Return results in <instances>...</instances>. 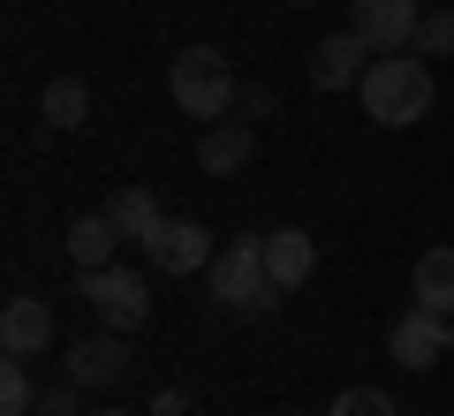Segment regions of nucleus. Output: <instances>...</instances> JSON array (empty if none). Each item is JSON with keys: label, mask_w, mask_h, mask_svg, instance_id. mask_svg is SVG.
Returning <instances> with one entry per match:
<instances>
[{"label": "nucleus", "mask_w": 454, "mask_h": 416, "mask_svg": "<svg viewBox=\"0 0 454 416\" xmlns=\"http://www.w3.org/2000/svg\"><path fill=\"white\" fill-rule=\"evenodd\" d=\"M38 122L46 129H83L91 122V83L83 76H53L46 91H38Z\"/></svg>", "instance_id": "ddd939ff"}, {"label": "nucleus", "mask_w": 454, "mask_h": 416, "mask_svg": "<svg viewBox=\"0 0 454 416\" xmlns=\"http://www.w3.org/2000/svg\"><path fill=\"white\" fill-rule=\"evenodd\" d=\"M182 409H190V401H182L175 386H160V401H152V416H182Z\"/></svg>", "instance_id": "412c9836"}, {"label": "nucleus", "mask_w": 454, "mask_h": 416, "mask_svg": "<svg viewBox=\"0 0 454 416\" xmlns=\"http://www.w3.org/2000/svg\"><path fill=\"white\" fill-rule=\"evenodd\" d=\"M417 0H348V31L372 53H417Z\"/></svg>", "instance_id": "423d86ee"}, {"label": "nucleus", "mask_w": 454, "mask_h": 416, "mask_svg": "<svg viewBox=\"0 0 454 416\" xmlns=\"http://www.w3.org/2000/svg\"><path fill=\"white\" fill-rule=\"evenodd\" d=\"M250 152H258L250 122H212V129H205V145H197V167H205V175H243Z\"/></svg>", "instance_id": "9b49d317"}, {"label": "nucleus", "mask_w": 454, "mask_h": 416, "mask_svg": "<svg viewBox=\"0 0 454 416\" xmlns=\"http://www.w3.org/2000/svg\"><path fill=\"white\" fill-rule=\"evenodd\" d=\"M76 288H83V303L98 310V326H106V334H137V326L152 318V288H145V272L98 265V272H76Z\"/></svg>", "instance_id": "20e7f679"}, {"label": "nucleus", "mask_w": 454, "mask_h": 416, "mask_svg": "<svg viewBox=\"0 0 454 416\" xmlns=\"http://www.w3.org/2000/svg\"><path fill=\"white\" fill-rule=\"evenodd\" d=\"M417 53H424V61H439V53H454V8H432V16L417 23Z\"/></svg>", "instance_id": "6ab92c4d"}, {"label": "nucleus", "mask_w": 454, "mask_h": 416, "mask_svg": "<svg viewBox=\"0 0 454 416\" xmlns=\"http://www.w3.org/2000/svg\"><path fill=\"white\" fill-rule=\"evenodd\" d=\"M167 98H175L190 122H220L227 106H235V68H227V53H212V46H182L175 61H167Z\"/></svg>", "instance_id": "7ed1b4c3"}, {"label": "nucleus", "mask_w": 454, "mask_h": 416, "mask_svg": "<svg viewBox=\"0 0 454 416\" xmlns=\"http://www.w3.org/2000/svg\"><path fill=\"white\" fill-rule=\"evenodd\" d=\"M265 272H273L280 288H303L310 272H318V242H310L303 227H280V235H265Z\"/></svg>", "instance_id": "f8f14e48"}, {"label": "nucleus", "mask_w": 454, "mask_h": 416, "mask_svg": "<svg viewBox=\"0 0 454 416\" xmlns=\"http://www.w3.org/2000/svg\"><path fill=\"white\" fill-rule=\"evenodd\" d=\"M280 416H303V409H280Z\"/></svg>", "instance_id": "b1692460"}, {"label": "nucleus", "mask_w": 454, "mask_h": 416, "mask_svg": "<svg viewBox=\"0 0 454 416\" xmlns=\"http://www.w3.org/2000/svg\"><path fill=\"white\" fill-rule=\"evenodd\" d=\"M145 257H152V272L175 280V272H205L220 250H212V235H205L197 220H160V227L145 235Z\"/></svg>", "instance_id": "0eeeda50"}, {"label": "nucleus", "mask_w": 454, "mask_h": 416, "mask_svg": "<svg viewBox=\"0 0 454 416\" xmlns=\"http://www.w3.org/2000/svg\"><path fill=\"white\" fill-rule=\"evenodd\" d=\"M325 416H394V394L387 386H340Z\"/></svg>", "instance_id": "f3484780"}, {"label": "nucleus", "mask_w": 454, "mask_h": 416, "mask_svg": "<svg viewBox=\"0 0 454 416\" xmlns=\"http://www.w3.org/2000/svg\"><path fill=\"white\" fill-rule=\"evenodd\" d=\"M0 349L8 356L53 349V303L46 295H8V303H0Z\"/></svg>", "instance_id": "6e6552de"}, {"label": "nucleus", "mask_w": 454, "mask_h": 416, "mask_svg": "<svg viewBox=\"0 0 454 416\" xmlns=\"http://www.w3.org/2000/svg\"><path fill=\"white\" fill-rule=\"evenodd\" d=\"M288 8H310V0H288Z\"/></svg>", "instance_id": "5701e85b"}, {"label": "nucleus", "mask_w": 454, "mask_h": 416, "mask_svg": "<svg viewBox=\"0 0 454 416\" xmlns=\"http://www.w3.org/2000/svg\"><path fill=\"white\" fill-rule=\"evenodd\" d=\"M364 61H372V46H364L356 31H333L310 53V83H318V91H348V83H364Z\"/></svg>", "instance_id": "1a4fd4ad"}, {"label": "nucleus", "mask_w": 454, "mask_h": 416, "mask_svg": "<svg viewBox=\"0 0 454 416\" xmlns=\"http://www.w3.org/2000/svg\"><path fill=\"white\" fill-rule=\"evenodd\" d=\"M364 114H372L379 129H409L432 114V68H424V53H379L372 68H364L356 83Z\"/></svg>", "instance_id": "f257e3e1"}, {"label": "nucleus", "mask_w": 454, "mask_h": 416, "mask_svg": "<svg viewBox=\"0 0 454 416\" xmlns=\"http://www.w3.org/2000/svg\"><path fill=\"white\" fill-rule=\"evenodd\" d=\"M106 220L121 227V242H145L152 227L167 220V212H160V197H152L145 182H129V190H114V197H106Z\"/></svg>", "instance_id": "2eb2a0df"}, {"label": "nucleus", "mask_w": 454, "mask_h": 416, "mask_svg": "<svg viewBox=\"0 0 454 416\" xmlns=\"http://www.w3.org/2000/svg\"><path fill=\"white\" fill-rule=\"evenodd\" d=\"M38 409V394H31V379H23V356H8L0 364V416H31Z\"/></svg>", "instance_id": "a211bd4d"}, {"label": "nucleus", "mask_w": 454, "mask_h": 416, "mask_svg": "<svg viewBox=\"0 0 454 416\" xmlns=\"http://www.w3.org/2000/svg\"><path fill=\"white\" fill-rule=\"evenodd\" d=\"M114 242H121V227H114L106 212H83V220L68 227V257H76V272H98V265H114Z\"/></svg>", "instance_id": "dca6fc26"}, {"label": "nucleus", "mask_w": 454, "mask_h": 416, "mask_svg": "<svg viewBox=\"0 0 454 416\" xmlns=\"http://www.w3.org/2000/svg\"><path fill=\"white\" fill-rule=\"evenodd\" d=\"M387 356H394L402 371H432V364H447V356H454V318H439V310L409 303L402 318H394V334H387Z\"/></svg>", "instance_id": "39448f33"}, {"label": "nucleus", "mask_w": 454, "mask_h": 416, "mask_svg": "<svg viewBox=\"0 0 454 416\" xmlns=\"http://www.w3.org/2000/svg\"><path fill=\"white\" fill-rule=\"evenodd\" d=\"M76 394H83V386H76V379H68V386H53V394H46V401H38V416H76Z\"/></svg>", "instance_id": "aec40b11"}, {"label": "nucleus", "mask_w": 454, "mask_h": 416, "mask_svg": "<svg viewBox=\"0 0 454 416\" xmlns=\"http://www.w3.org/2000/svg\"><path fill=\"white\" fill-rule=\"evenodd\" d=\"M68 379H76V386H121V379H129V341H121V334L76 341V349H68Z\"/></svg>", "instance_id": "9d476101"}, {"label": "nucleus", "mask_w": 454, "mask_h": 416, "mask_svg": "<svg viewBox=\"0 0 454 416\" xmlns=\"http://www.w3.org/2000/svg\"><path fill=\"white\" fill-rule=\"evenodd\" d=\"M91 416H137V409H91Z\"/></svg>", "instance_id": "4be33fe9"}, {"label": "nucleus", "mask_w": 454, "mask_h": 416, "mask_svg": "<svg viewBox=\"0 0 454 416\" xmlns=\"http://www.w3.org/2000/svg\"><path fill=\"white\" fill-rule=\"evenodd\" d=\"M212 303L227 310V318H265V310H280V280L265 272V235H235L220 257H212Z\"/></svg>", "instance_id": "f03ea898"}, {"label": "nucleus", "mask_w": 454, "mask_h": 416, "mask_svg": "<svg viewBox=\"0 0 454 416\" xmlns=\"http://www.w3.org/2000/svg\"><path fill=\"white\" fill-rule=\"evenodd\" d=\"M417 303L439 310V318H454V242H432L417 257Z\"/></svg>", "instance_id": "4468645a"}]
</instances>
